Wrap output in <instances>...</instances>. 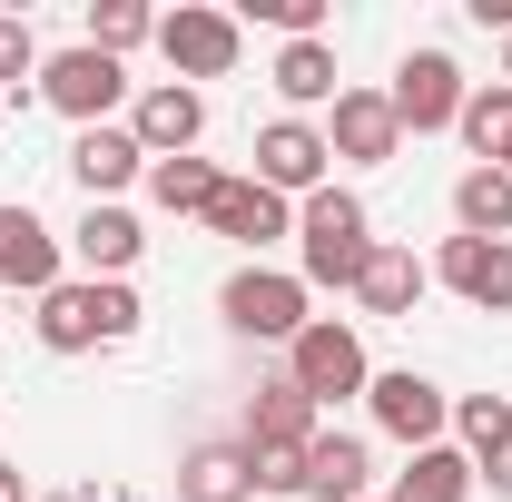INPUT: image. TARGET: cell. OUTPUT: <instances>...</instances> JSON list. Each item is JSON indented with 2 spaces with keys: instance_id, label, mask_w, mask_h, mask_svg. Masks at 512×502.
Listing matches in <instances>:
<instances>
[{
  "instance_id": "6da1fadb",
  "label": "cell",
  "mask_w": 512,
  "mask_h": 502,
  "mask_svg": "<svg viewBox=\"0 0 512 502\" xmlns=\"http://www.w3.org/2000/svg\"><path fill=\"white\" fill-rule=\"evenodd\" d=\"M138 335V296H128V276H79V286H50L40 296V345L50 355H89V345H119Z\"/></svg>"
},
{
  "instance_id": "7a4b0ae2",
  "label": "cell",
  "mask_w": 512,
  "mask_h": 502,
  "mask_svg": "<svg viewBox=\"0 0 512 502\" xmlns=\"http://www.w3.org/2000/svg\"><path fill=\"white\" fill-rule=\"evenodd\" d=\"M296 227H306V286H365V256H375V227H365V197L355 188H316L296 207Z\"/></svg>"
},
{
  "instance_id": "3957f363",
  "label": "cell",
  "mask_w": 512,
  "mask_h": 502,
  "mask_svg": "<svg viewBox=\"0 0 512 502\" xmlns=\"http://www.w3.org/2000/svg\"><path fill=\"white\" fill-rule=\"evenodd\" d=\"M286 384H296L316 414H325V404H345V394H365V384H375L365 335H355V325H335V315H316V325L286 345Z\"/></svg>"
},
{
  "instance_id": "277c9868",
  "label": "cell",
  "mask_w": 512,
  "mask_h": 502,
  "mask_svg": "<svg viewBox=\"0 0 512 502\" xmlns=\"http://www.w3.org/2000/svg\"><path fill=\"white\" fill-rule=\"evenodd\" d=\"M217 315L237 325V335H256V345H296L316 315H306V276H276V266H237L227 276V296H217Z\"/></svg>"
},
{
  "instance_id": "5b68a950",
  "label": "cell",
  "mask_w": 512,
  "mask_h": 502,
  "mask_svg": "<svg viewBox=\"0 0 512 502\" xmlns=\"http://www.w3.org/2000/svg\"><path fill=\"white\" fill-rule=\"evenodd\" d=\"M40 99H50L60 119H79V128H109V109L128 99V69L79 40V50H60V60H40Z\"/></svg>"
},
{
  "instance_id": "8992f818",
  "label": "cell",
  "mask_w": 512,
  "mask_h": 502,
  "mask_svg": "<svg viewBox=\"0 0 512 502\" xmlns=\"http://www.w3.org/2000/svg\"><path fill=\"white\" fill-rule=\"evenodd\" d=\"M365 404H375V424L394 443H414V453H424V443H444V424H453V394L434 375H414V365H394V375H375L365 384Z\"/></svg>"
},
{
  "instance_id": "52a82bcc",
  "label": "cell",
  "mask_w": 512,
  "mask_h": 502,
  "mask_svg": "<svg viewBox=\"0 0 512 502\" xmlns=\"http://www.w3.org/2000/svg\"><path fill=\"white\" fill-rule=\"evenodd\" d=\"M434 276H444L473 315H512V237H444Z\"/></svg>"
},
{
  "instance_id": "ba28073f",
  "label": "cell",
  "mask_w": 512,
  "mask_h": 502,
  "mask_svg": "<svg viewBox=\"0 0 512 502\" xmlns=\"http://www.w3.org/2000/svg\"><path fill=\"white\" fill-rule=\"evenodd\" d=\"M384 99H394V119L414 128V138H424V128H453L463 119V69H453V50H414V60L394 69Z\"/></svg>"
},
{
  "instance_id": "9c48e42d",
  "label": "cell",
  "mask_w": 512,
  "mask_h": 502,
  "mask_svg": "<svg viewBox=\"0 0 512 502\" xmlns=\"http://www.w3.org/2000/svg\"><path fill=\"white\" fill-rule=\"evenodd\" d=\"M325 128L306 119H276V128H256V188H276V197H316L325 188Z\"/></svg>"
},
{
  "instance_id": "30bf717a",
  "label": "cell",
  "mask_w": 512,
  "mask_h": 502,
  "mask_svg": "<svg viewBox=\"0 0 512 502\" xmlns=\"http://www.w3.org/2000/svg\"><path fill=\"white\" fill-rule=\"evenodd\" d=\"M158 50H168L178 79H227L237 69V20L227 10H168L158 20Z\"/></svg>"
},
{
  "instance_id": "8fae6325",
  "label": "cell",
  "mask_w": 512,
  "mask_h": 502,
  "mask_svg": "<svg viewBox=\"0 0 512 502\" xmlns=\"http://www.w3.org/2000/svg\"><path fill=\"white\" fill-rule=\"evenodd\" d=\"M325 148H335V158H355V168H384V158L404 148L394 99H384V89H335V128H325Z\"/></svg>"
},
{
  "instance_id": "7c38bea8",
  "label": "cell",
  "mask_w": 512,
  "mask_h": 502,
  "mask_svg": "<svg viewBox=\"0 0 512 502\" xmlns=\"http://www.w3.org/2000/svg\"><path fill=\"white\" fill-rule=\"evenodd\" d=\"M453 424H463V463H473V483H493V502H512V404H503V394H463Z\"/></svg>"
},
{
  "instance_id": "4fadbf2b",
  "label": "cell",
  "mask_w": 512,
  "mask_h": 502,
  "mask_svg": "<svg viewBox=\"0 0 512 502\" xmlns=\"http://www.w3.org/2000/svg\"><path fill=\"white\" fill-rule=\"evenodd\" d=\"M69 178L89 188V207H109L128 178H148V148H138L128 128H79V138H69Z\"/></svg>"
},
{
  "instance_id": "5bb4252c",
  "label": "cell",
  "mask_w": 512,
  "mask_h": 502,
  "mask_svg": "<svg viewBox=\"0 0 512 502\" xmlns=\"http://www.w3.org/2000/svg\"><path fill=\"white\" fill-rule=\"evenodd\" d=\"M325 424H316V404H306V394H296V384L276 375V384H256V404H247V453H306V443H316Z\"/></svg>"
},
{
  "instance_id": "9a60e30c",
  "label": "cell",
  "mask_w": 512,
  "mask_h": 502,
  "mask_svg": "<svg viewBox=\"0 0 512 502\" xmlns=\"http://www.w3.org/2000/svg\"><path fill=\"white\" fill-rule=\"evenodd\" d=\"M0 286H20V296H50L60 286V237L30 207H0Z\"/></svg>"
},
{
  "instance_id": "2e32d148",
  "label": "cell",
  "mask_w": 512,
  "mask_h": 502,
  "mask_svg": "<svg viewBox=\"0 0 512 502\" xmlns=\"http://www.w3.org/2000/svg\"><path fill=\"white\" fill-rule=\"evenodd\" d=\"M197 128H207V99L168 79V89H148V99H138V119H128V138H138L148 158H188V148H197Z\"/></svg>"
},
{
  "instance_id": "e0dca14e",
  "label": "cell",
  "mask_w": 512,
  "mask_h": 502,
  "mask_svg": "<svg viewBox=\"0 0 512 502\" xmlns=\"http://www.w3.org/2000/svg\"><path fill=\"white\" fill-rule=\"evenodd\" d=\"M207 227L237 237V247H266V237H286V197L256 188V178H227V188L207 197Z\"/></svg>"
},
{
  "instance_id": "ac0fdd59",
  "label": "cell",
  "mask_w": 512,
  "mask_h": 502,
  "mask_svg": "<svg viewBox=\"0 0 512 502\" xmlns=\"http://www.w3.org/2000/svg\"><path fill=\"white\" fill-rule=\"evenodd\" d=\"M178 502H256L247 443H197L188 463H178Z\"/></svg>"
},
{
  "instance_id": "d6986e66",
  "label": "cell",
  "mask_w": 512,
  "mask_h": 502,
  "mask_svg": "<svg viewBox=\"0 0 512 502\" xmlns=\"http://www.w3.org/2000/svg\"><path fill=\"white\" fill-rule=\"evenodd\" d=\"M424 286H434V266H424L414 247H384V237H375L365 286H355V296H365V315H414V296H424Z\"/></svg>"
},
{
  "instance_id": "ffe728a7",
  "label": "cell",
  "mask_w": 512,
  "mask_h": 502,
  "mask_svg": "<svg viewBox=\"0 0 512 502\" xmlns=\"http://www.w3.org/2000/svg\"><path fill=\"white\" fill-rule=\"evenodd\" d=\"M365 443L355 434H316L306 443V502H365Z\"/></svg>"
},
{
  "instance_id": "44dd1931",
  "label": "cell",
  "mask_w": 512,
  "mask_h": 502,
  "mask_svg": "<svg viewBox=\"0 0 512 502\" xmlns=\"http://www.w3.org/2000/svg\"><path fill=\"white\" fill-rule=\"evenodd\" d=\"M69 247H79V266H89V276H128V266H138V247H148V237H138V217H128V207H89Z\"/></svg>"
},
{
  "instance_id": "7402d4cb",
  "label": "cell",
  "mask_w": 512,
  "mask_h": 502,
  "mask_svg": "<svg viewBox=\"0 0 512 502\" xmlns=\"http://www.w3.org/2000/svg\"><path fill=\"white\" fill-rule=\"evenodd\" d=\"M463 148H473V158H483V168H503L512 158V89L503 79H493V89H463Z\"/></svg>"
},
{
  "instance_id": "603a6c76",
  "label": "cell",
  "mask_w": 512,
  "mask_h": 502,
  "mask_svg": "<svg viewBox=\"0 0 512 502\" xmlns=\"http://www.w3.org/2000/svg\"><path fill=\"white\" fill-rule=\"evenodd\" d=\"M453 217H463V237H512V178L503 168H463Z\"/></svg>"
},
{
  "instance_id": "cb8c5ba5",
  "label": "cell",
  "mask_w": 512,
  "mask_h": 502,
  "mask_svg": "<svg viewBox=\"0 0 512 502\" xmlns=\"http://www.w3.org/2000/svg\"><path fill=\"white\" fill-rule=\"evenodd\" d=\"M227 188L207 158H148V197L168 207V217H207V197Z\"/></svg>"
},
{
  "instance_id": "d4e9b609",
  "label": "cell",
  "mask_w": 512,
  "mask_h": 502,
  "mask_svg": "<svg viewBox=\"0 0 512 502\" xmlns=\"http://www.w3.org/2000/svg\"><path fill=\"white\" fill-rule=\"evenodd\" d=\"M473 493V463L453 453V443H424L414 463H404V483H394V502H463Z\"/></svg>"
},
{
  "instance_id": "484cf974",
  "label": "cell",
  "mask_w": 512,
  "mask_h": 502,
  "mask_svg": "<svg viewBox=\"0 0 512 502\" xmlns=\"http://www.w3.org/2000/svg\"><path fill=\"white\" fill-rule=\"evenodd\" d=\"M276 89H286L296 109L335 99V50H325V40H286V50H276Z\"/></svg>"
},
{
  "instance_id": "4316f807",
  "label": "cell",
  "mask_w": 512,
  "mask_h": 502,
  "mask_svg": "<svg viewBox=\"0 0 512 502\" xmlns=\"http://www.w3.org/2000/svg\"><path fill=\"white\" fill-rule=\"evenodd\" d=\"M138 40H158V10H148V0H99V10H89V50L119 60V50H138Z\"/></svg>"
},
{
  "instance_id": "83f0119b",
  "label": "cell",
  "mask_w": 512,
  "mask_h": 502,
  "mask_svg": "<svg viewBox=\"0 0 512 502\" xmlns=\"http://www.w3.org/2000/svg\"><path fill=\"white\" fill-rule=\"evenodd\" d=\"M30 79H40V40H30V20H10V10H0V89H10V99H30Z\"/></svg>"
},
{
  "instance_id": "f1b7e54d",
  "label": "cell",
  "mask_w": 512,
  "mask_h": 502,
  "mask_svg": "<svg viewBox=\"0 0 512 502\" xmlns=\"http://www.w3.org/2000/svg\"><path fill=\"white\" fill-rule=\"evenodd\" d=\"M247 20H276L286 40H325V0H247Z\"/></svg>"
},
{
  "instance_id": "f546056e",
  "label": "cell",
  "mask_w": 512,
  "mask_h": 502,
  "mask_svg": "<svg viewBox=\"0 0 512 502\" xmlns=\"http://www.w3.org/2000/svg\"><path fill=\"white\" fill-rule=\"evenodd\" d=\"M256 493H306V453H247Z\"/></svg>"
},
{
  "instance_id": "4dcf8cb0",
  "label": "cell",
  "mask_w": 512,
  "mask_h": 502,
  "mask_svg": "<svg viewBox=\"0 0 512 502\" xmlns=\"http://www.w3.org/2000/svg\"><path fill=\"white\" fill-rule=\"evenodd\" d=\"M0 502H30V483H20V463H0Z\"/></svg>"
},
{
  "instance_id": "1f68e13d",
  "label": "cell",
  "mask_w": 512,
  "mask_h": 502,
  "mask_svg": "<svg viewBox=\"0 0 512 502\" xmlns=\"http://www.w3.org/2000/svg\"><path fill=\"white\" fill-rule=\"evenodd\" d=\"M503 89H512V40H503Z\"/></svg>"
},
{
  "instance_id": "d6a6232c",
  "label": "cell",
  "mask_w": 512,
  "mask_h": 502,
  "mask_svg": "<svg viewBox=\"0 0 512 502\" xmlns=\"http://www.w3.org/2000/svg\"><path fill=\"white\" fill-rule=\"evenodd\" d=\"M503 178H512V158H503Z\"/></svg>"
},
{
  "instance_id": "836d02e7",
  "label": "cell",
  "mask_w": 512,
  "mask_h": 502,
  "mask_svg": "<svg viewBox=\"0 0 512 502\" xmlns=\"http://www.w3.org/2000/svg\"><path fill=\"white\" fill-rule=\"evenodd\" d=\"M50 502H69V493H50Z\"/></svg>"
}]
</instances>
